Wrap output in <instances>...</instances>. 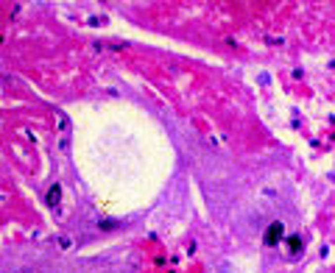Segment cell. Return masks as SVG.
<instances>
[{"label": "cell", "instance_id": "6da1fadb", "mask_svg": "<svg viewBox=\"0 0 335 273\" xmlns=\"http://www.w3.org/2000/svg\"><path fill=\"white\" fill-rule=\"evenodd\" d=\"M282 232H285V229H282V223H271V226H268V232H265V242H268V245H277V242H280V237H282Z\"/></svg>", "mask_w": 335, "mask_h": 273}, {"label": "cell", "instance_id": "7a4b0ae2", "mask_svg": "<svg viewBox=\"0 0 335 273\" xmlns=\"http://www.w3.org/2000/svg\"><path fill=\"white\" fill-rule=\"evenodd\" d=\"M59 201H62V187L53 184V187L48 190V206H59Z\"/></svg>", "mask_w": 335, "mask_h": 273}, {"label": "cell", "instance_id": "3957f363", "mask_svg": "<svg viewBox=\"0 0 335 273\" xmlns=\"http://www.w3.org/2000/svg\"><path fill=\"white\" fill-rule=\"evenodd\" d=\"M288 245H290V251H299V245H302V242H299V237H290Z\"/></svg>", "mask_w": 335, "mask_h": 273}]
</instances>
